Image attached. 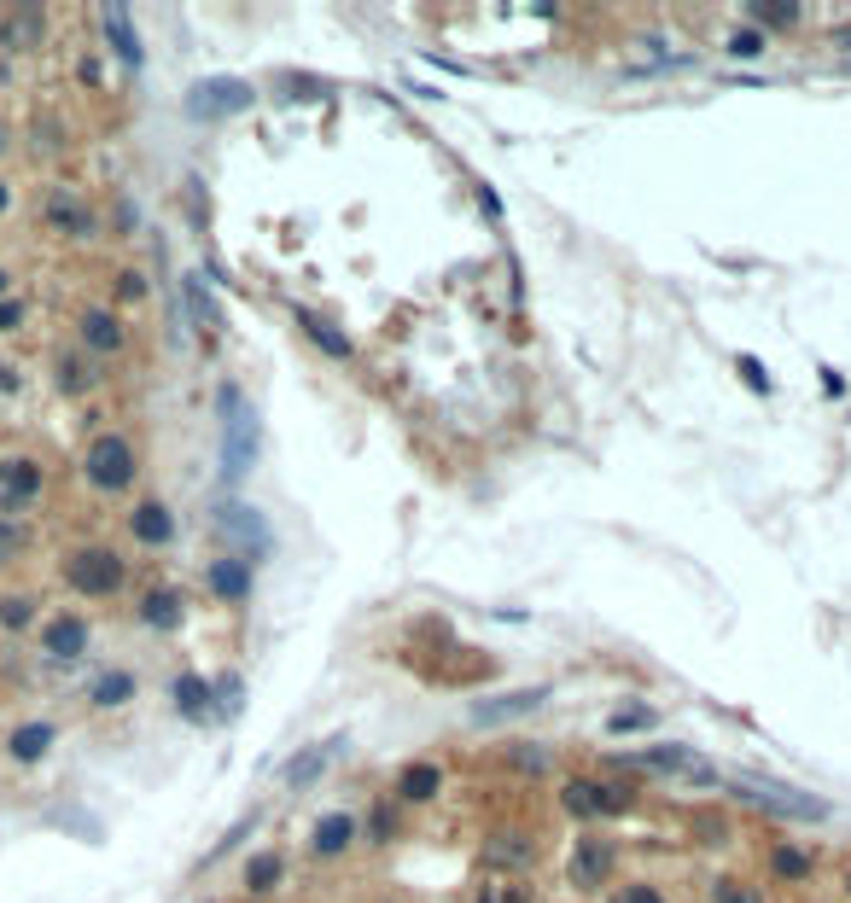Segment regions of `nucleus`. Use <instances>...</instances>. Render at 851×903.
I'll use <instances>...</instances> for the list:
<instances>
[{"instance_id": "nucleus-1", "label": "nucleus", "mask_w": 851, "mask_h": 903, "mask_svg": "<svg viewBox=\"0 0 851 903\" xmlns=\"http://www.w3.org/2000/svg\"><path fill=\"white\" fill-rule=\"evenodd\" d=\"M222 426H228V443H222V478L239 484L245 467H251V455H257V414L245 408L234 385H222Z\"/></svg>"}, {"instance_id": "nucleus-2", "label": "nucleus", "mask_w": 851, "mask_h": 903, "mask_svg": "<svg viewBox=\"0 0 851 903\" xmlns=\"http://www.w3.org/2000/svg\"><path fill=\"white\" fill-rule=\"evenodd\" d=\"M88 484L105 490V496H117V490L135 484V449H129V437L105 432L88 443Z\"/></svg>"}, {"instance_id": "nucleus-3", "label": "nucleus", "mask_w": 851, "mask_h": 903, "mask_svg": "<svg viewBox=\"0 0 851 903\" xmlns=\"http://www.w3.org/2000/svg\"><path fill=\"white\" fill-rule=\"evenodd\" d=\"M624 799H630L624 787L595 781V775H572V781L560 787V810H566V816H583V822H595V816H618Z\"/></svg>"}, {"instance_id": "nucleus-4", "label": "nucleus", "mask_w": 851, "mask_h": 903, "mask_svg": "<svg viewBox=\"0 0 851 903\" xmlns=\"http://www.w3.org/2000/svg\"><path fill=\"white\" fill-rule=\"evenodd\" d=\"M65 577L82 595H111V589H123V560L111 548H76L65 560Z\"/></svg>"}, {"instance_id": "nucleus-5", "label": "nucleus", "mask_w": 851, "mask_h": 903, "mask_svg": "<svg viewBox=\"0 0 851 903\" xmlns=\"http://www.w3.org/2000/svg\"><path fill=\"white\" fill-rule=\"evenodd\" d=\"M187 111L193 117H234V111H251V88L234 82V76H210L187 94Z\"/></svg>"}, {"instance_id": "nucleus-6", "label": "nucleus", "mask_w": 851, "mask_h": 903, "mask_svg": "<svg viewBox=\"0 0 851 903\" xmlns=\"http://www.w3.org/2000/svg\"><path fill=\"white\" fill-rule=\"evenodd\" d=\"M747 799H758V804H776L782 816H828V804L822 799H811V793H793V787H776V781H758V775H741L735 781Z\"/></svg>"}, {"instance_id": "nucleus-7", "label": "nucleus", "mask_w": 851, "mask_h": 903, "mask_svg": "<svg viewBox=\"0 0 851 903\" xmlns=\"http://www.w3.org/2000/svg\"><path fill=\"white\" fill-rule=\"evenodd\" d=\"M478 857L490 869H537V839L531 834H490L478 845Z\"/></svg>"}, {"instance_id": "nucleus-8", "label": "nucleus", "mask_w": 851, "mask_h": 903, "mask_svg": "<svg viewBox=\"0 0 851 903\" xmlns=\"http://www.w3.org/2000/svg\"><path fill=\"white\" fill-rule=\"evenodd\" d=\"M216 525H222V536L228 542H239V548H251V554H263L269 548V525H263V513H251V507H216Z\"/></svg>"}, {"instance_id": "nucleus-9", "label": "nucleus", "mask_w": 851, "mask_h": 903, "mask_svg": "<svg viewBox=\"0 0 851 903\" xmlns=\"http://www.w3.org/2000/svg\"><path fill=\"white\" fill-rule=\"evenodd\" d=\"M613 874V845H601V839H583L578 851H572V863H566V880L589 892V886H601Z\"/></svg>"}, {"instance_id": "nucleus-10", "label": "nucleus", "mask_w": 851, "mask_h": 903, "mask_svg": "<svg viewBox=\"0 0 851 903\" xmlns=\"http://www.w3.org/2000/svg\"><path fill=\"white\" fill-rule=\"evenodd\" d=\"M350 839H356V822H350L344 810H333V816H321V822H315V839H309V857H321V863H333V857H344V851H350Z\"/></svg>"}, {"instance_id": "nucleus-11", "label": "nucleus", "mask_w": 851, "mask_h": 903, "mask_svg": "<svg viewBox=\"0 0 851 903\" xmlns=\"http://www.w3.org/2000/svg\"><path fill=\"white\" fill-rule=\"evenodd\" d=\"M344 740H350V735H327V740H315L309 752H298V758H292V770H286V787H309L315 775L327 770V758H339V752H344Z\"/></svg>"}, {"instance_id": "nucleus-12", "label": "nucleus", "mask_w": 851, "mask_h": 903, "mask_svg": "<svg viewBox=\"0 0 851 903\" xmlns=\"http://www.w3.org/2000/svg\"><path fill=\"white\" fill-rule=\"evenodd\" d=\"M0 490H6L12 502H30V496H41V461H30V455H12V461H0Z\"/></svg>"}, {"instance_id": "nucleus-13", "label": "nucleus", "mask_w": 851, "mask_h": 903, "mask_svg": "<svg viewBox=\"0 0 851 903\" xmlns=\"http://www.w3.org/2000/svg\"><path fill=\"white\" fill-rule=\"evenodd\" d=\"M82 344L100 350V356H117V350H123V321H117L111 309H88V315H82Z\"/></svg>"}, {"instance_id": "nucleus-14", "label": "nucleus", "mask_w": 851, "mask_h": 903, "mask_svg": "<svg viewBox=\"0 0 851 903\" xmlns=\"http://www.w3.org/2000/svg\"><path fill=\"white\" fill-rule=\"evenodd\" d=\"M82 647H88V624L70 618V612H59V618L47 624V653H53V659H76Z\"/></svg>"}, {"instance_id": "nucleus-15", "label": "nucleus", "mask_w": 851, "mask_h": 903, "mask_svg": "<svg viewBox=\"0 0 851 903\" xmlns=\"http://www.w3.org/2000/svg\"><path fill=\"white\" fill-rule=\"evenodd\" d=\"M543 705V688H519V694H496V700H478L473 717L478 723H502V717H513V711H537Z\"/></svg>"}, {"instance_id": "nucleus-16", "label": "nucleus", "mask_w": 851, "mask_h": 903, "mask_svg": "<svg viewBox=\"0 0 851 903\" xmlns=\"http://www.w3.org/2000/svg\"><path fill=\"white\" fill-rule=\"evenodd\" d=\"M105 35H111V47H117V59L129 70H140V35L129 24V12L123 6H105Z\"/></svg>"}, {"instance_id": "nucleus-17", "label": "nucleus", "mask_w": 851, "mask_h": 903, "mask_svg": "<svg viewBox=\"0 0 851 903\" xmlns=\"http://www.w3.org/2000/svg\"><path fill=\"white\" fill-rule=\"evenodd\" d=\"M438 787H443L438 764H409L403 781H397V799H403V804H426V799H438Z\"/></svg>"}, {"instance_id": "nucleus-18", "label": "nucleus", "mask_w": 851, "mask_h": 903, "mask_svg": "<svg viewBox=\"0 0 851 903\" xmlns=\"http://www.w3.org/2000/svg\"><path fill=\"white\" fill-rule=\"evenodd\" d=\"M210 589H216L222 601H245V595H251V566H245V560H216V566H210Z\"/></svg>"}, {"instance_id": "nucleus-19", "label": "nucleus", "mask_w": 851, "mask_h": 903, "mask_svg": "<svg viewBox=\"0 0 851 903\" xmlns=\"http://www.w3.org/2000/svg\"><path fill=\"white\" fill-rule=\"evenodd\" d=\"M129 531L140 536V542H152V548H164V542H170V507H158V502H140L135 507V519H129Z\"/></svg>"}, {"instance_id": "nucleus-20", "label": "nucleus", "mask_w": 851, "mask_h": 903, "mask_svg": "<svg viewBox=\"0 0 851 903\" xmlns=\"http://www.w3.org/2000/svg\"><path fill=\"white\" fill-rule=\"evenodd\" d=\"M140 624H152V630H175V624H181V595H175V589H152V595L140 601Z\"/></svg>"}, {"instance_id": "nucleus-21", "label": "nucleus", "mask_w": 851, "mask_h": 903, "mask_svg": "<svg viewBox=\"0 0 851 903\" xmlns=\"http://www.w3.org/2000/svg\"><path fill=\"white\" fill-rule=\"evenodd\" d=\"M41 30H47L41 6H18V12H6V24H0V35H6L12 47H30V41H41Z\"/></svg>"}, {"instance_id": "nucleus-22", "label": "nucleus", "mask_w": 851, "mask_h": 903, "mask_svg": "<svg viewBox=\"0 0 851 903\" xmlns=\"http://www.w3.org/2000/svg\"><path fill=\"white\" fill-rule=\"evenodd\" d=\"M175 705H181V717L205 723L210 717V688L199 682V676H175Z\"/></svg>"}, {"instance_id": "nucleus-23", "label": "nucleus", "mask_w": 851, "mask_h": 903, "mask_svg": "<svg viewBox=\"0 0 851 903\" xmlns=\"http://www.w3.org/2000/svg\"><path fill=\"white\" fill-rule=\"evenodd\" d=\"M298 327H304V333L315 338V344H321L327 356H350V338H344L339 327H327V321H321L315 309H298Z\"/></svg>"}, {"instance_id": "nucleus-24", "label": "nucleus", "mask_w": 851, "mask_h": 903, "mask_svg": "<svg viewBox=\"0 0 851 903\" xmlns=\"http://www.w3.org/2000/svg\"><path fill=\"white\" fill-rule=\"evenodd\" d=\"M47 746H53V729H47V723H24V729L12 735V758H18V764H35Z\"/></svg>"}, {"instance_id": "nucleus-25", "label": "nucleus", "mask_w": 851, "mask_h": 903, "mask_svg": "<svg viewBox=\"0 0 851 903\" xmlns=\"http://www.w3.org/2000/svg\"><path fill=\"white\" fill-rule=\"evenodd\" d=\"M47 216H53L59 228H70V234H88V204L70 199V193H53V199H47Z\"/></svg>"}, {"instance_id": "nucleus-26", "label": "nucleus", "mask_w": 851, "mask_h": 903, "mask_svg": "<svg viewBox=\"0 0 851 903\" xmlns=\"http://www.w3.org/2000/svg\"><path fill=\"white\" fill-rule=\"evenodd\" d=\"M473 903H537V892L519 886V880H484L473 892Z\"/></svg>"}, {"instance_id": "nucleus-27", "label": "nucleus", "mask_w": 851, "mask_h": 903, "mask_svg": "<svg viewBox=\"0 0 851 903\" xmlns=\"http://www.w3.org/2000/svg\"><path fill=\"white\" fill-rule=\"evenodd\" d=\"M129 694H135V676H129V670H111V676L94 682V705H123Z\"/></svg>"}, {"instance_id": "nucleus-28", "label": "nucleus", "mask_w": 851, "mask_h": 903, "mask_svg": "<svg viewBox=\"0 0 851 903\" xmlns=\"http://www.w3.org/2000/svg\"><path fill=\"white\" fill-rule=\"evenodd\" d=\"M752 18H758V24H770V30H793V24L805 18V6H793V0H770V6H752Z\"/></svg>"}, {"instance_id": "nucleus-29", "label": "nucleus", "mask_w": 851, "mask_h": 903, "mask_svg": "<svg viewBox=\"0 0 851 903\" xmlns=\"http://www.w3.org/2000/svg\"><path fill=\"white\" fill-rule=\"evenodd\" d=\"M274 880H280V857H251V863H245V886H251V892H269Z\"/></svg>"}, {"instance_id": "nucleus-30", "label": "nucleus", "mask_w": 851, "mask_h": 903, "mask_svg": "<svg viewBox=\"0 0 851 903\" xmlns=\"http://www.w3.org/2000/svg\"><path fill=\"white\" fill-rule=\"evenodd\" d=\"M770 869L782 874V880H805V874H811V857H805V851H793V845H782V851L770 857Z\"/></svg>"}, {"instance_id": "nucleus-31", "label": "nucleus", "mask_w": 851, "mask_h": 903, "mask_svg": "<svg viewBox=\"0 0 851 903\" xmlns=\"http://www.w3.org/2000/svg\"><path fill=\"white\" fill-rule=\"evenodd\" d=\"M688 758H694L688 746H653L642 764H647V770H665V775H671V770H688Z\"/></svg>"}, {"instance_id": "nucleus-32", "label": "nucleus", "mask_w": 851, "mask_h": 903, "mask_svg": "<svg viewBox=\"0 0 851 903\" xmlns=\"http://www.w3.org/2000/svg\"><path fill=\"white\" fill-rule=\"evenodd\" d=\"M187 309L199 315V327H216V303H210L205 280H187Z\"/></svg>"}, {"instance_id": "nucleus-33", "label": "nucleus", "mask_w": 851, "mask_h": 903, "mask_svg": "<svg viewBox=\"0 0 851 903\" xmlns=\"http://www.w3.org/2000/svg\"><path fill=\"white\" fill-rule=\"evenodd\" d=\"M607 729H613V735H624V729H653V711H647V705H624L618 717H607Z\"/></svg>"}, {"instance_id": "nucleus-34", "label": "nucleus", "mask_w": 851, "mask_h": 903, "mask_svg": "<svg viewBox=\"0 0 851 903\" xmlns=\"http://www.w3.org/2000/svg\"><path fill=\"white\" fill-rule=\"evenodd\" d=\"M729 53H735V59H758V53H764V30H735L729 35Z\"/></svg>"}, {"instance_id": "nucleus-35", "label": "nucleus", "mask_w": 851, "mask_h": 903, "mask_svg": "<svg viewBox=\"0 0 851 903\" xmlns=\"http://www.w3.org/2000/svg\"><path fill=\"white\" fill-rule=\"evenodd\" d=\"M712 903H758V892H752V886H741V880H717V886H712Z\"/></svg>"}, {"instance_id": "nucleus-36", "label": "nucleus", "mask_w": 851, "mask_h": 903, "mask_svg": "<svg viewBox=\"0 0 851 903\" xmlns=\"http://www.w3.org/2000/svg\"><path fill=\"white\" fill-rule=\"evenodd\" d=\"M607 903H665V892H659V886H642V880H636V886H618V892H613Z\"/></svg>"}, {"instance_id": "nucleus-37", "label": "nucleus", "mask_w": 851, "mask_h": 903, "mask_svg": "<svg viewBox=\"0 0 851 903\" xmlns=\"http://www.w3.org/2000/svg\"><path fill=\"white\" fill-rule=\"evenodd\" d=\"M0 624H6V630H24V624H30V601H6L0 606Z\"/></svg>"}, {"instance_id": "nucleus-38", "label": "nucleus", "mask_w": 851, "mask_h": 903, "mask_svg": "<svg viewBox=\"0 0 851 903\" xmlns=\"http://www.w3.org/2000/svg\"><path fill=\"white\" fill-rule=\"evenodd\" d=\"M741 379H747L752 391H770V373L758 368V362H752V356H741Z\"/></svg>"}, {"instance_id": "nucleus-39", "label": "nucleus", "mask_w": 851, "mask_h": 903, "mask_svg": "<svg viewBox=\"0 0 851 903\" xmlns=\"http://www.w3.org/2000/svg\"><path fill=\"white\" fill-rule=\"evenodd\" d=\"M18 542H24L18 525H0V560H12V554H18Z\"/></svg>"}, {"instance_id": "nucleus-40", "label": "nucleus", "mask_w": 851, "mask_h": 903, "mask_svg": "<svg viewBox=\"0 0 851 903\" xmlns=\"http://www.w3.org/2000/svg\"><path fill=\"white\" fill-rule=\"evenodd\" d=\"M18 321H24V309H18V303H0V327H18Z\"/></svg>"}, {"instance_id": "nucleus-41", "label": "nucleus", "mask_w": 851, "mask_h": 903, "mask_svg": "<svg viewBox=\"0 0 851 903\" xmlns=\"http://www.w3.org/2000/svg\"><path fill=\"white\" fill-rule=\"evenodd\" d=\"M846 892H851V874H846Z\"/></svg>"}]
</instances>
